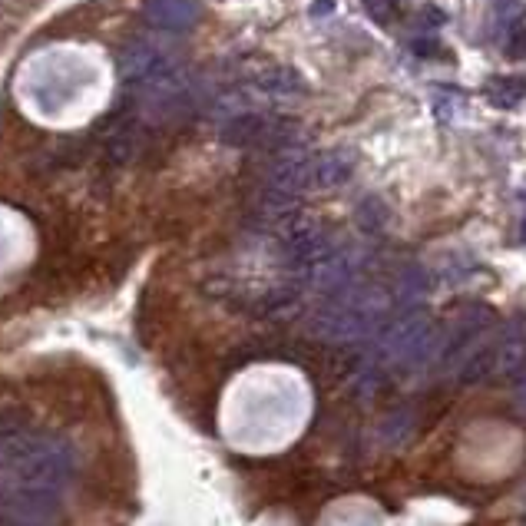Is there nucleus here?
Here are the masks:
<instances>
[{"mask_svg": "<svg viewBox=\"0 0 526 526\" xmlns=\"http://www.w3.org/2000/svg\"><path fill=\"white\" fill-rule=\"evenodd\" d=\"M292 136H295L292 120H268V116L259 113H235L222 126V143L232 149H255V146L282 149L292 146Z\"/></svg>", "mask_w": 526, "mask_h": 526, "instance_id": "nucleus-1", "label": "nucleus"}, {"mask_svg": "<svg viewBox=\"0 0 526 526\" xmlns=\"http://www.w3.org/2000/svg\"><path fill=\"white\" fill-rule=\"evenodd\" d=\"M275 232H278V242H282V249H285L288 265H295V268H308L311 262H318L321 255L331 252L325 229H321L315 219L302 216V212H292L285 222H278Z\"/></svg>", "mask_w": 526, "mask_h": 526, "instance_id": "nucleus-2", "label": "nucleus"}, {"mask_svg": "<svg viewBox=\"0 0 526 526\" xmlns=\"http://www.w3.org/2000/svg\"><path fill=\"white\" fill-rule=\"evenodd\" d=\"M354 272H358V255L354 252H335L331 249L328 255H321L318 262H311L305 268L311 288H318L321 295H338L351 285Z\"/></svg>", "mask_w": 526, "mask_h": 526, "instance_id": "nucleus-3", "label": "nucleus"}, {"mask_svg": "<svg viewBox=\"0 0 526 526\" xmlns=\"http://www.w3.org/2000/svg\"><path fill=\"white\" fill-rule=\"evenodd\" d=\"M308 173H311V153L298 146H282L275 166L268 169V189L285 192V196H298L302 189H308Z\"/></svg>", "mask_w": 526, "mask_h": 526, "instance_id": "nucleus-4", "label": "nucleus"}, {"mask_svg": "<svg viewBox=\"0 0 526 526\" xmlns=\"http://www.w3.org/2000/svg\"><path fill=\"white\" fill-rule=\"evenodd\" d=\"M143 20L166 34H186L199 24V0H146Z\"/></svg>", "mask_w": 526, "mask_h": 526, "instance_id": "nucleus-5", "label": "nucleus"}, {"mask_svg": "<svg viewBox=\"0 0 526 526\" xmlns=\"http://www.w3.org/2000/svg\"><path fill=\"white\" fill-rule=\"evenodd\" d=\"M166 67H169L166 53L156 44H149V40H133V44L120 53V80L130 83V87H139V83H146L153 73Z\"/></svg>", "mask_w": 526, "mask_h": 526, "instance_id": "nucleus-6", "label": "nucleus"}, {"mask_svg": "<svg viewBox=\"0 0 526 526\" xmlns=\"http://www.w3.org/2000/svg\"><path fill=\"white\" fill-rule=\"evenodd\" d=\"M358 159L351 149H328V153L311 156V173H308V189H335L341 182H348Z\"/></svg>", "mask_w": 526, "mask_h": 526, "instance_id": "nucleus-7", "label": "nucleus"}, {"mask_svg": "<svg viewBox=\"0 0 526 526\" xmlns=\"http://www.w3.org/2000/svg\"><path fill=\"white\" fill-rule=\"evenodd\" d=\"M493 361H497L493 378H510V374L526 368V335L520 325H510L503 338L493 341Z\"/></svg>", "mask_w": 526, "mask_h": 526, "instance_id": "nucleus-8", "label": "nucleus"}, {"mask_svg": "<svg viewBox=\"0 0 526 526\" xmlns=\"http://www.w3.org/2000/svg\"><path fill=\"white\" fill-rule=\"evenodd\" d=\"M252 87L265 96H272V100H292V96L305 93V80L298 77V70L292 67H272V70H262L259 77L252 80Z\"/></svg>", "mask_w": 526, "mask_h": 526, "instance_id": "nucleus-9", "label": "nucleus"}, {"mask_svg": "<svg viewBox=\"0 0 526 526\" xmlns=\"http://www.w3.org/2000/svg\"><path fill=\"white\" fill-rule=\"evenodd\" d=\"M487 100L497 106V110H513L523 96H526V83L523 80H513V77H497L487 83Z\"/></svg>", "mask_w": 526, "mask_h": 526, "instance_id": "nucleus-10", "label": "nucleus"}, {"mask_svg": "<svg viewBox=\"0 0 526 526\" xmlns=\"http://www.w3.org/2000/svg\"><path fill=\"white\" fill-rule=\"evenodd\" d=\"M493 371H497V361H493V345H483L480 351L467 354L464 368H460V381L464 384H483L493 378Z\"/></svg>", "mask_w": 526, "mask_h": 526, "instance_id": "nucleus-11", "label": "nucleus"}, {"mask_svg": "<svg viewBox=\"0 0 526 526\" xmlns=\"http://www.w3.org/2000/svg\"><path fill=\"white\" fill-rule=\"evenodd\" d=\"M354 216H358V225H361L364 232H381L384 225H388L391 212H388V206H384L378 196H368L358 206V212H354Z\"/></svg>", "mask_w": 526, "mask_h": 526, "instance_id": "nucleus-12", "label": "nucleus"}, {"mask_svg": "<svg viewBox=\"0 0 526 526\" xmlns=\"http://www.w3.org/2000/svg\"><path fill=\"white\" fill-rule=\"evenodd\" d=\"M106 156H110V163H116V166L130 163V159L136 156V133L130 130V126H123V130L110 139V146H106Z\"/></svg>", "mask_w": 526, "mask_h": 526, "instance_id": "nucleus-13", "label": "nucleus"}, {"mask_svg": "<svg viewBox=\"0 0 526 526\" xmlns=\"http://www.w3.org/2000/svg\"><path fill=\"white\" fill-rule=\"evenodd\" d=\"M364 10L378 20V24H391L401 14V0H364Z\"/></svg>", "mask_w": 526, "mask_h": 526, "instance_id": "nucleus-14", "label": "nucleus"}, {"mask_svg": "<svg viewBox=\"0 0 526 526\" xmlns=\"http://www.w3.org/2000/svg\"><path fill=\"white\" fill-rule=\"evenodd\" d=\"M507 57L510 60H523L526 57V24L510 30V37H507Z\"/></svg>", "mask_w": 526, "mask_h": 526, "instance_id": "nucleus-15", "label": "nucleus"}, {"mask_svg": "<svg viewBox=\"0 0 526 526\" xmlns=\"http://www.w3.org/2000/svg\"><path fill=\"white\" fill-rule=\"evenodd\" d=\"M520 7H523V0H493V10H497V17L503 24H513V20L520 17Z\"/></svg>", "mask_w": 526, "mask_h": 526, "instance_id": "nucleus-16", "label": "nucleus"}, {"mask_svg": "<svg viewBox=\"0 0 526 526\" xmlns=\"http://www.w3.org/2000/svg\"><path fill=\"white\" fill-rule=\"evenodd\" d=\"M517 407H520V414H526V368L517 381Z\"/></svg>", "mask_w": 526, "mask_h": 526, "instance_id": "nucleus-17", "label": "nucleus"}, {"mask_svg": "<svg viewBox=\"0 0 526 526\" xmlns=\"http://www.w3.org/2000/svg\"><path fill=\"white\" fill-rule=\"evenodd\" d=\"M424 14H427V20H431V24H444V14H440L437 7H427Z\"/></svg>", "mask_w": 526, "mask_h": 526, "instance_id": "nucleus-18", "label": "nucleus"}, {"mask_svg": "<svg viewBox=\"0 0 526 526\" xmlns=\"http://www.w3.org/2000/svg\"><path fill=\"white\" fill-rule=\"evenodd\" d=\"M523 239H526V219H523Z\"/></svg>", "mask_w": 526, "mask_h": 526, "instance_id": "nucleus-19", "label": "nucleus"}]
</instances>
